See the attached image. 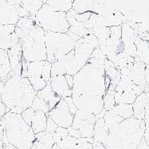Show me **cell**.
I'll return each mask as SVG.
<instances>
[{"label":"cell","mask_w":149,"mask_h":149,"mask_svg":"<svg viewBox=\"0 0 149 149\" xmlns=\"http://www.w3.org/2000/svg\"><path fill=\"white\" fill-rule=\"evenodd\" d=\"M144 121V135L143 139L145 140L146 143L149 146V116L143 120Z\"/></svg>","instance_id":"obj_32"},{"label":"cell","mask_w":149,"mask_h":149,"mask_svg":"<svg viewBox=\"0 0 149 149\" xmlns=\"http://www.w3.org/2000/svg\"><path fill=\"white\" fill-rule=\"evenodd\" d=\"M93 149H107L104 146L102 143H93Z\"/></svg>","instance_id":"obj_39"},{"label":"cell","mask_w":149,"mask_h":149,"mask_svg":"<svg viewBox=\"0 0 149 149\" xmlns=\"http://www.w3.org/2000/svg\"><path fill=\"white\" fill-rule=\"evenodd\" d=\"M36 93L28 78L11 72L0 95L10 112L22 114L23 111L31 108Z\"/></svg>","instance_id":"obj_2"},{"label":"cell","mask_w":149,"mask_h":149,"mask_svg":"<svg viewBox=\"0 0 149 149\" xmlns=\"http://www.w3.org/2000/svg\"><path fill=\"white\" fill-rule=\"evenodd\" d=\"M21 6L27 10L32 18H34L37 12L43 6V3L38 0H22Z\"/></svg>","instance_id":"obj_27"},{"label":"cell","mask_w":149,"mask_h":149,"mask_svg":"<svg viewBox=\"0 0 149 149\" xmlns=\"http://www.w3.org/2000/svg\"><path fill=\"white\" fill-rule=\"evenodd\" d=\"M116 85L113 82H110V85L109 86V88L107 90L106 93L104 94L103 98L104 102V110L106 112L109 110L112 109L113 107L116 105L115 103V89H116Z\"/></svg>","instance_id":"obj_24"},{"label":"cell","mask_w":149,"mask_h":149,"mask_svg":"<svg viewBox=\"0 0 149 149\" xmlns=\"http://www.w3.org/2000/svg\"><path fill=\"white\" fill-rule=\"evenodd\" d=\"M58 125L55 124L54 122L51 119L47 117V125H46V131L49 132V133H54L56 129L58 128Z\"/></svg>","instance_id":"obj_34"},{"label":"cell","mask_w":149,"mask_h":149,"mask_svg":"<svg viewBox=\"0 0 149 149\" xmlns=\"http://www.w3.org/2000/svg\"><path fill=\"white\" fill-rule=\"evenodd\" d=\"M94 9V0H74L72 6V10L77 14L93 12Z\"/></svg>","instance_id":"obj_21"},{"label":"cell","mask_w":149,"mask_h":149,"mask_svg":"<svg viewBox=\"0 0 149 149\" xmlns=\"http://www.w3.org/2000/svg\"><path fill=\"white\" fill-rule=\"evenodd\" d=\"M97 38L93 35L88 34L77 40L73 49L65 56L67 63V74L74 76L78 71L87 64L88 59L98 46Z\"/></svg>","instance_id":"obj_5"},{"label":"cell","mask_w":149,"mask_h":149,"mask_svg":"<svg viewBox=\"0 0 149 149\" xmlns=\"http://www.w3.org/2000/svg\"><path fill=\"white\" fill-rule=\"evenodd\" d=\"M46 116L51 119L58 127L69 128L73 124L74 115L70 112L65 99L61 98L49 113H46Z\"/></svg>","instance_id":"obj_10"},{"label":"cell","mask_w":149,"mask_h":149,"mask_svg":"<svg viewBox=\"0 0 149 149\" xmlns=\"http://www.w3.org/2000/svg\"><path fill=\"white\" fill-rule=\"evenodd\" d=\"M55 144L53 134L44 131L35 134V140L33 145L36 149H53Z\"/></svg>","instance_id":"obj_16"},{"label":"cell","mask_w":149,"mask_h":149,"mask_svg":"<svg viewBox=\"0 0 149 149\" xmlns=\"http://www.w3.org/2000/svg\"><path fill=\"white\" fill-rule=\"evenodd\" d=\"M38 1H39L41 3H42L43 4H46V2H47V0H38Z\"/></svg>","instance_id":"obj_41"},{"label":"cell","mask_w":149,"mask_h":149,"mask_svg":"<svg viewBox=\"0 0 149 149\" xmlns=\"http://www.w3.org/2000/svg\"><path fill=\"white\" fill-rule=\"evenodd\" d=\"M74 0H47L46 4L59 12L67 13L72 9Z\"/></svg>","instance_id":"obj_23"},{"label":"cell","mask_w":149,"mask_h":149,"mask_svg":"<svg viewBox=\"0 0 149 149\" xmlns=\"http://www.w3.org/2000/svg\"><path fill=\"white\" fill-rule=\"evenodd\" d=\"M19 42L15 33V25L0 26V49L7 51Z\"/></svg>","instance_id":"obj_11"},{"label":"cell","mask_w":149,"mask_h":149,"mask_svg":"<svg viewBox=\"0 0 149 149\" xmlns=\"http://www.w3.org/2000/svg\"><path fill=\"white\" fill-rule=\"evenodd\" d=\"M18 19L15 6L6 0H0V26L16 25Z\"/></svg>","instance_id":"obj_13"},{"label":"cell","mask_w":149,"mask_h":149,"mask_svg":"<svg viewBox=\"0 0 149 149\" xmlns=\"http://www.w3.org/2000/svg\"><path fill=\"white\" fill-rule=\"evenodd\" d=\"M136 61L142 62L145 65H149V45L146 42L138 39L136 42Z\"/></svg>","instance_id":"obj_20"},{"label":"cell","mask_w":149,"mask_h":149,"mask_svg":"<svg viewBox=\"0 0 149 149\" xmlns=\"http://www.w3.org/2000/svg\"><path fill=\"white\" fill-rule=\"evenodd\" d=\"M53 149H60V148H58V147L57 146L56 144H54V147H53Z\"/></svg>","instance_id":"obj_42"},{"label":"cell","mask_w":149,"mask_h":149,"mask_svg":"<svg viewBox=\"0 0 149 149\" xmlns=\"http://www.w3.org/2000/svg\"><path fill=\"white\" fill-rule=\"evenodd\" d=\"M31 108H33L34 110L42 112V113H46V114L50 111L49 104L44 100H42V99L37 97V96L34 98V100H33V104L31 105Z\"/></svg>","instance_id":"obj_29"},{"label":"cell","mask_w":149,"mask_h":149,"mask_svg":"<svg viewBox=\"0 0 149 149\" xmlns=\"http://www.w3.org/2000/svg\"><path fill=\"white\" fill-rule=\"evenodd\" d=\"M7 54L9 58L11 72L15 74L22 76V64L24 58L22 56V48L20 42L7 50Z\"/></svg>","instance_id":"obj_12"},{"label":"cell","mask_w":149,"mask_h":149,"mask_svg":"<svg viewBox=\"0 0 149 149\" xmlns=\"http://www.w3.org/2000/svg\"><path fill=\"white\" fill-rule=\"evenodd\" d=\"M104 61L89 59L73 76L72 98L78 109L99 115L104 110L103 98L111 81L104 73Z\"/></svg>","instance_id":"obj_1"},{"label":"cell","mask_w":149,"mask_h":149,"mask_svg":"<svg viewBox=\"0 0 149 149\" xmlns=\"http://www.w3.org/2000/svg\"><path fill=\"white\" fill-rule=\"evenodd\" d=\"M3 134H4V130H3V125L0 124V149H3Z\"/></svg>","instance_id":"obj_37"},{"label":"cell","mask_w":149,"mask_h":149,"mask_svg":"<svg viewBox=\"0 0 149 149\" xmlns=\"http://www.w3.org/2000/svg\"><path fill=\"white\" fill-rule=\"evenodd\" d=\"M11 73L7 51L0 49V77H6Z\"/></svg>","instance_id":"obj_25"},{"label":"cell","mask_w":149,"mask_h":149,"mask_svg":"<svg viewBox=\"0 0 149 149\" xmlns=\"http://www.w3.org/2000/svg\"><path fill=\"white\" fill-rule=\"evenodd\" d=\"M136 149H149V146L146 143V142H145L144 139H143V140H142L141 143H140V145H139V146L137 147Z\"/></svg>","instance_id":"obj_38"},{"label":"cell","mask_w":149,"mask_h":149,"mask_svg":"<svg viewBox=\"0 0 149 149\" xmlns=\"http://www.w3.org/2000/svg\"><path fill=\"white\" fill-rule=\"evenodd\" d=\"M103 119L109 132L112 131L114 128H116L120 123H121L123 120H125L122 117L119 116L113 109L109 110V111H106L104 113Z\"/></svg>","instance_id":"obj_22"},{"label":"cell","mask_w":149,"mask_h":149,"mask_svg":"<svg viewBox=\"0 0 149 149\" xmlns=\"http://www.w3.org/2000/svg\"><path fill=\"white\" fill-rule=\"evenodd\" d=\"M145 81H146V85H145L144 92L149 93V65L145 66Z\"/></svg>","instance_id":"obj_36"},{"label":"cell","mask_w":149,"mask_h":149,"mask_svg":"<svg viewBox=\"0 0 149 149\" xmlns=\"http://www.w3.org/2000/svg\"><path fill=\"white\" fill-rule=\"evenodd\" d=\"M46 61L54 63L64 58L74 47L75 42L67 33L45 31Z\"/></svg>","instance_id":"obj_6"},{"label":"cell","mask_w":149,"mask_h":149,"mask_svg":"<svg viewBox=\"0 0 149 149\" xmlns=\"http://www.w3.org/2000/svg\"><path fill=\"white\" fill-rule=\"evenodd\" d=\"M46 125H47V116L46 113L35 110L30 125L33 133L38 134L46 131Z\"/></svg>","instance_id":"obj_18"},{"label":"cell","mask_w":149,"mask_h":149,"mask_svg":"<svg viewBox=\"0 0 149 149\" xmlns=\"http://www.w3.org/2000/svg\"><path fill=\"white\" fill-rule=\"evenodd\" d=\"M37 97H38L41 99H42L47 103L49 104V109L50 110L59 102V100L61 98L55 93V92L53 90L50 85H47L46 87H44L42 89H41L39 91L37 92Z\"/></svg>","instance_id":"obj_17"},{"label":"cell","mask_w":149,"mask_h":149,"mask_svg":"<svg viewBox=\"0 0 149 149\" xmlns=\"http://www.w3.org/2000/svg\"><path fill=\"white\" fill-rule=\"evenodd\" d=\"M33 19L35 23L45 31L67 33L70 28L66 19V13L56 11L47 4H43Z\"/></svg>","instance_id":"obj_7"},{"label":"cell","mask_w":149,"mask_h":149,"mask_svg":"<svg viewBox=\"0 0 149 149\" xmlns=\"http://www.w3.org/2000/svg\"><path fill=\"white\" fill-rule=\"evenodd\" d=\"M31 149H36V148H35V147H34V145H33V146L32 147V148H31Z\"/></svg>","instance_id":"obj_43"},{"label":"cell","mask_w":149,"mask_h":149,"mask_svg":"<svg viewBox=\"0 0 149 149\" xmlns=\"http://www.w3.org/2000/svg\"><path fill=\"white\" fill-rule=\"evenodd\" d=\"M63 99H65V100L66 101V103L67 104H68V106H69V109H70V112L73 113V115H75V113H77V111L78 110V109L77 108V106L75 105V104L73 102L72 97H68L63 98Z\"/></svg>","instance_id":"obj_33"},{"label":"cell","mask_w":149,"mask_h":149,"mask_svg":"<svg viewBox=\"0 0 149 149\" xmlns=\"http://www.w3.org/2000/svg\"><path fill=\"white\" fill-rule=\"evenodd\" d=\"M26 78L36 92L49 85L51 79V65L47 61L26 62Z\"/></svg>","instance_id":"obj_8"},{"label":"cell","mask_w":149,"mask_h":149,"mask_svg":"<svg viewBox=\"0 0 149 149\" xmlns=\"http://www.w3.org/2000/svg\"><path fill=\"white\" fill-rule=\"evenodd\" d=\"M8 112H10L9 109H7V107L6 106V104H5L4 102L3 101L2 97H1V95H0V121L2 120V119L4 117V116H5Z\"/></svg>","instance_id":"obj_35"},{"label":"cell","mask_w":149,"mask_h":149,"mask_svg":"<svg viewBox=\"0 0 149 149\" xmlns=\"http://www.w3.org/2000/svg\"><path fill=\"white\" fill-rule=\"evenodd\" d=\"M34 112L35 110L33 109V108H28L27 109H26L25 111H23V113H22L21 116L23 118L26 123L28 125H31V119L33 117V114H34Z\"/></svg>","instance_id":"obj_31"},{"label":"cell","mask_w":149,"mask_h":149,"mask_svg":"<svg viewBox=\"0 0 149 149\" xmlns=\"http://www.w3.org/2000/svg\"><path fill=\"white\" fill-rule=\"evenodd\" d=\"M109 133V130L105 125L103 117H96L93 130V143H101L104 137Z\"/></svg>","instance_id":"obj_19"},{"label":"cell","mask_w":149,"mask_h":149,"mask_svg":"<svg viewBox=\"0 0 149 149\" xmlns=\"http://www.w3.org/2000/svg\"><path fill=\"white\" fill-rule=\"evenodd\" d=\"M49 85L55 92V93L58 95L61 98H65L72 96V89L68 84L65 75L63 76L51 77Z\"/></svg>","instance_id":"obj_15"},{"label":"cell","mask_w":149,"mask_h":149,"mask_svg":"<svg viewBox=\"0 0 149 149\" xmlns=\"http://www.w3.org/2000/svg\"><path fill=\"white\" fill-rule=\"evenodd\" d=\"M51 77L63 76L67 74V63L64 58L59 59L54 63H52L51 65Z\"/></svg>","instance_id":"obj_26"},{"label":"cell","mask_w":149,"mask_h":149,"mask_svg":"<svg viewBox=\"0 0 149 149\" xmlns=\"http://www.w3.org/2000/svg\"><path fill=\"white\" fill-rule=\"evenodd\" d=\"M144 121L131 117L109 132L101 143L107 149H136L143 139Z\"/></svg>","instance_id":"obj_3"},{"label":"cell","mask_w":149,"mask_h":149,"mask_svg":"<svg viewBox=\"0 0 149 149\" xmlns=\"http://www.w3.org/2000/svg\"><path fill=\"white\" fill-rule=\"evenodd\" d=\"M7 77H0V93L2 91V89L4 87V85H5V83H6V81L7 79Z\"/></svg>","instance_id":"obj_40"},{"label":"cell","mask_w":149,"mask_h":149,"mask_svg":"<svg viewBox=\"0 0 149 149\" xmlns=\"http://www.w3.org/2000/svg\"><path fill=\"white\" fill-rule=\"evenodd\" d=\"M93 138H78L76 143L72 149H93Z\"/></svg>","instance_id":"obj_30"},{"label":"cell","mask_w":149,"mask_h":149,"mask_svg":"<svg viewBox=\"0 0 149 149\" xmlns=\"http://www.w3.org/2000/svg\"><path fill=\"white\" fill-rule=\"evenodd\" d=\"M54 143L60 149H72L76 143L77 139L72 136L67 128L58 127L53 133Z\"/></svg>","instance_id":"obj_14"},{"label":"cell","mask_w":149,"mask_h":149,"mask_svg":"<svg viewBox=\"0 0 149 149\" xmlns=\"http://www.w3.org/2000/svg\"><path fill=\"white\" fill-rule=\"evenodd\" d=\"M95 122V115L84 110L78 109L74 115L73 124L67 129L70 135L76 139L93 138Z\"/></svg>","instance_id":"obj_9"},{"label":"cell","mask_w":149,"mask_h":149,"mask_svg":"<svg viewBox=\"0 0 149 149\" xmlns=\"http://www.w3.org/2000/svg\"><path fill=\"white\" fill-rule=\"evenodd\" d=\"M113 109L124 120L131 118V117L133 116L132 104H116L115 106L113 107Z\"/></svg>","instance_id":"obj_28"},{"label":"cell","mask_w":149,"mask_h":149,"mask_svg":"<svg viewBox=\"0 0 149 149\" xmlns=\"http://www.w3.org/2000/svg\"><path fill=\"white\" fill-rule=\"evenodd\" d=\"M0 124L4 130L3 144H10L18 149H31L33 146L35 134L21 114L8 112Z\"/></svg>","instance_id":"obj_4"}]
</instances>
